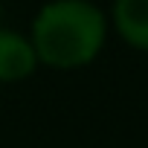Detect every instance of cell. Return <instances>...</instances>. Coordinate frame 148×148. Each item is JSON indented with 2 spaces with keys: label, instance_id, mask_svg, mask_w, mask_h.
<instances>
[{
  "label": "cell",
  "instance_id": "cell-2",
  "mask_svg": "<svg viewBox=\"0 0 148 148\" xmlns=\"http://www.w3.org/2000/svg\"><path fill=\"white\" fill-rule=\"evenodd\" d=\"M38 67H41L38 52H35L29 35L0 26V84L26 82L29 76H35Z\"/></svg>",
  "mask_w": 148,
  "mask_h": 148
},
{
  "label": "cell",
  "instance_id": "cell-1",
  "mask_svg": "<svg viewBox=\"0 0 148 148\" xmlns=\"http://www.w3.org/2000/svg\"><path fill=\"white\" fill-rule=\"evenodd\" d=\"M38 64L49 70H82L99 58L108 41V15L93 0H49L29 26Z\"/></svg>",
  "mask_w": 148,
  "mask_h": 148
},
{
  "label": "cell",
  "instance_id": "cell-3",
  "mask_svg": "<svg viewBox=\"0 0 148 148\" xmlns=\"http://www.w3.org/2000/svg\"><path fill=\"white\" fill-rule=\"evenodd\" d=\"M110 23L128 47L148 52V0H113Z\"/></svg>",
  "mask_w": 148,
  "mask_h": 148
}]
</instances>
